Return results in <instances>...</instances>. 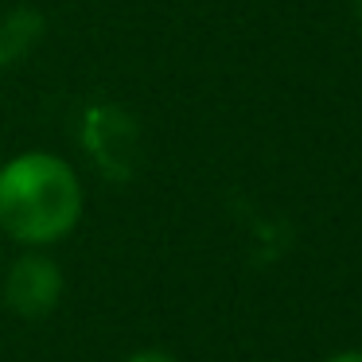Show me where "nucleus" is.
Here are the masks:
<instances>
[{
    "label": "nucleus",
    "instance_id": "7ed1b4c3",
    "mask_svg": "<svg viewBox=\"0 0 362 362\" xmlns=\"http://www.w3.org/2000/svg\"><path fill=\"white\" fill-rule=\"evenodd\" d=\"M47 35V16L28 4L0 12V71L20 66Z\"/></svg>",
    "mask_w": 362,
    "mask_h": 362
},
{
    "label": "nucleus",
    "instance_id": "f257e3e1",
    "mask_svg": "<svg viewBox=\"0 0 362 362\" xmlns=\"http://www.w3.org/2000/svg\"><path fill=\"white\" fill-rule=\"evenodd\" d=\"M86 187L78 168L47 148L16 152L0 164V234L20 250H51L78 230Z\"/></svg>",
    "mask_w": 362,
    "mask_h": 362
},
{
    "label": "nucleus",
    "instance_id": "39448f33",
    "mask_svg": "<svg viewBox=\"0 0 362 362\" xmlns=\"http://www.w3.org/2000/svg\"><path fill=\"white\" fill-rule=\"evenodd\" d=\"M323 362H362V351H335V354H327Z\"/></svg>",
    "mask_w": 362,
    "mask_h": 362
},
{
    "label": "nucleus",
    "instance_id": "f03ea898",
    "mask_svg": "<svg viewBox=\"0 0 362 362\" xmlns=\"http://www.w3.org/2000/svg\"><path fill=\"white\" fill-rule=\"evenodd\" d=\"M66 296V273L47 250H20L0 276V304L24 323H40L59 312Z\"/></svg>",
    "mask_w": 362,
    "mask_h": 362
},
{
    "label": "nucleus",
    "instance_id": "423d86ee",
    "mask_svg": "<svg viewBox=\"0 0 362 362\" xmlns=\"http://www.w3.org/2000/svg\"><path fill=\"white\" fill-rule=\"evenodd\" d=\"M354 16H358V24H362V0H354Z\"/></svg>",
    "mask_w": 362,
    "mask_h": 362
},
{
    "label": "nucleus",
    "instance_id": "20e7f679",
    "mask_svg": "<svg viewBox=\"0 0 362 362\" xmlns=\"http://www.w3.org/2000/svg\"><path fill=\"white\" fill-rule=\"evenodd\" d=\"M121 362H180L172 351H164V346H136V351H129Z\"/></svg>",
    "mask_w": 362,
    "mask_h": 362
}]
</instances>
